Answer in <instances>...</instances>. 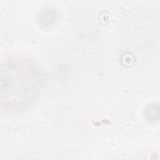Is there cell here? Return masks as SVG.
Segmentation results:
<instances>
[{
	"instance_id": "obj_2",
	"label": "cell",
	"mask_w": 160,
	"mask_h": 160,
	"mask_svg": "<svg viewBox=\"0 0 160 160\" xmlns=\"http://www.w3.org/2000/svg\"><path fill=\"white\" fill-rule=\"evenodd\" d=\"M159 106L158 105L151 104L145 110V116L149 121H155L159 119Z\"/></svg>"
},
{
	"instance_id": "obj_1",
	"label": "cell",
	"mask_w": 160,
	"mask_h": 160,
	"mask_svg": "<svg viewBox=\"0 0 160 160\" xmlns=\"http://www.w3.org/2000/svg\"><path fill=\"white\" fill-rule=\"evenodd\" d=\"M1 101L13 110L26 108L35 99L40 87V74L29 60L14 59L4 63L1 72Z\"/></svg>"
}]
</instances>
